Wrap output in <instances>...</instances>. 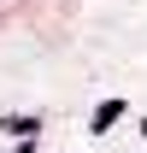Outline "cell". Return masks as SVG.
Masks as SVG:
<instances>
[{
    "instance_id": "cell-1",
    "label": "cell",
    "mask_w": 147,
    "mask_h": 153,
    "mask_svg": "<svg viewBox=\"0 0 147 153\" xmlns=\"http://www.w3.org/2000/svg\"><path fill=\"white\" fill-rule=\"evenodd\" d=\"M124 118V100H100V112H94V130H106V124H118Z\"/></svg>"
},
{
    "instance_id": "cell-3",
    "label": "cell",
    "mask_w": 147,
    "mask_h": 153,
    "mask_svg": "<svg viewBox=\"0 0 147 153\" xmlns=\"http://www.w3.org/2000/svg\"><path fill=\"white\" fill-rule=\"evenodd\" d=\"M141 135H147V124H141Z\"/></svg>"
},
{
    "instance_id": "cell-2",
    "label": "cell",
    "mask_w": 147,
    "mask_h": 153,
    "mask_svg": "<svg viewBox=\"0 0 147 153\" xmlns=\"http://www.w3.org/2000/svg\"><path fill=\"white\" fill-rule=\"evenodd\" d=\"M12 153H36V141H24V147H12Z\"/></svg>"
}]
</instances>
